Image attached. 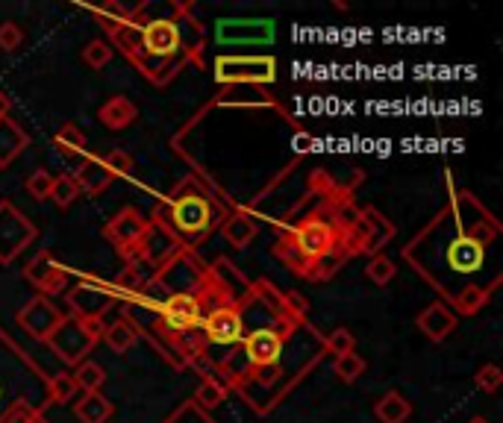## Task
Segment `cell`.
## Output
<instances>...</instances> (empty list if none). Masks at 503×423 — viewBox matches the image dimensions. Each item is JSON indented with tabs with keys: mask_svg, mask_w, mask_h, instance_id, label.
<instances>
[{
	"mask_svg": "<svg viewBox=\"0 0 503 423\" xmlns=\"http://www.w3.org/2000/svg\"><path fill=\"white\" fill-rule=\"evenodd\" d=\"M283 303H286V312L292 315V317H304L306 315V298H304V294L288 291L286 298H283Z\"/></svg>",
	"mask_w": 503,
	"mask_h": 423,
	"instance_id": "60d3db41",
	"label": "cell"
},
{
	"mask_svg": "<svg viewBox=\"0 0 503 423\" xmlns=\"http://www.w3.org/2000/svg\"><path fill=\"white\" fill-rule=\"evenodd\" d=\"M203 303H207V294H168L156 312L163 317L165 330L189 332L203 324Z\"/></svg>",
	"mask_w": 503,
	"mask_h": 423,
	"instance_id": "277c9868",
	"label": "cell"
},
{
	"mask_svg": "<svg viewBox=\"0 0 503 423\" xmlns=\"http://www.w3.org/2000/svg\"><path fill=\"white\" fill-rule=\"evenodd\" d=\"M374 415H377L380 423H406L412 415V406L401 391H386L374 406Z\"/></svg>",
	"mask_w": 503,
	"mask_h": 423,
	"instance_id": "d6986e66",
	"label": "cell"
},
{
	"mask_svg": "<svg viewBox=\"0 0 503 423\" xmlns=\"http://www.w3.org/2000/svg\"><path fill=\"white\" fill-rule=\"evenodd\" d=\"M136 253L142 256L145 262H154V264H165L171 262L180 253V238L163 224H147L142 241H138Z\"/></svg>",
	"mask_w": 503,
	"mask_h": 423,
	"instance_id": "7c38bea8",
	"label": "cell"
},
{
	"mask_svg": "<svg viewBox=\"0 0 503 423\" xmlns=\"http://www.w3.org/2000/svg\"><path fill=\"white\" fill-rule=\"evenodd\" d=\"M359 229H362V241L357 250L362 253H377L380 247H386V241H392L394 236V224L383 218L377 209L359 212Z\"/></svg>",
	"mask_w": 503,
	"mask_h": 423,
	"instance_id": "5bb4252c",
	"label": "cell"
},
{
	"mask_svg": "<svg viewBox=\"0 0 503 423\" xmlns=\"http://www.w3.org/2000/svg\"><path fill=\"white\" fill-rule=\"evenodd\" d=\"M74 383H77V391L83 394H94V391H101L106 383V370L94 362H80L77 365V374H71Z\"/></svg>",
	"mask_w": 503,
	"mask_h": 423,
	"instance_id": "d4e9b609",
	"label": "cell"
},
{
	"mask_svg": "<svg viewBox=\"0 0 503 423\" xmlns=\"http://www.w3.org/2000/svg\"><path fill=\"white\" fill-rule=\"evenodd\" d=\"M48 394H50V403H68V400L77 397V383H74L71 374H57L50 376Z\"/></svg>",
	"mask_w": 503,
	"mask_h": 423,
	"instance_id": "1f68e13d",
	"label": "cell"
},
{
	"mask_svg": "<svg viewBox=\"0 0 503 423\" xmlns=\"http://www.w3.org/2000/svg\"><path fill=\"white\" fill-rule=\"evenodd\" d=\"M348 253H350V250H345V247L339 250V245H336L333 250H327L324 256H318L313 264H309L304 277L315 280V282H324V280H330V277H333V273L341 268V264L348 262Z\"/></svg>",
	"mask_w": 503,
	"mask_h": 423,
	"instance_id": "cb8c5ba5",
	"label": "cell"
},
{
	"mask_svg": "<svg viewBox=\"0 0 503 423\" xmlns=\"http://www.w3.org/2000/svg\"><path fill=\"white\" fill-rule=\"evenodd\" d=\"M486 241L491 238H477V236H456L451 245L445 247V262L447 271L459 273V277H468L483 268L486 262Z\"/></svg>",
	"mask_w": 503,
	"mask_h": 423,
	"instance_id": "52a82bcc",
	"label": "cell"
},
{
	"mask_svg": "<svg viewBox=\"0 0 503 423\" xmlns=\"http://www.w3.org/2000/svg\"><path fill=\"white\" fill-rule=\"evenodd\" d=\"M221 236L230 241L233 247H248L256 236V224L244 215V212H235L221 224Z\"/></svg>",
	"mask_w": 503,
	"mask_h": 423,
	"instance_id": "603a6c76",
	"label": "cell"
},
{
	"mask_svg": "<svg viewBox=\"0 0 503 423\" xmlns=\"http://www.w3.org/2000/svg\"><path fill=\"white\" fill-rule=\"evenodd\" d=\"M112 300H115L112 291H103L101 285H92V282H80L77 289L68 291L71 317H103Z\"/></svg>",
	"mask_w": 503,
	"mask_h": 423,
	"instance_id": "4fadbf2b",
	"label": "cell"
},
{
	"mask_svg": "<svg viewBox=\"0 0 503 423\" xmlns=\"http://www.w3.org/2000/svg\"><path fill=\"white\" fill-rule=\"evenodd\" d=\"M112 171L110 168H106L101 159H83V165H80V171H77V177H74V183H77V188L80 192H85V194H101V192H106V188L112 186Z\"/></svg>",
	"mask_w": 503,
	"mask_h": 423,
	"instance_id": "e0dca14e",
	"label": "cell"
},
{
	"mask_svg": "<svg viewBox=\"0 0 503 423\" xmlns=\"http://www.w3.org/2000/svg\"><path fill=\"white\" fill-rule=\"evenodd\" d=\"M62 317L66 315H62L48 298H33L18 312V324H21V330H27L33 338H39V341H48V335L62 324Z\"/></svg>",
	"mask_w": 503,
	"mask_h": 423,
	"instance_id": "30bf717a",
	"label": "cell"
},
{
	"mask_svg": "<svg viewBox=\"0 0 503 423\" xmlns=\"http://www.w3.org/2000/svg\"><path fill=\"white\" fill-rule=\"evenodd\" d=\"M165 423H216V420H212L209 415H207V411H203V409H198L195 403H191V400H189V403H183V406H180L177 411H174V415H171Z\"/></svg>",
	"mask_w": 503,
	"mask_h": 423,
	"instance_id": "8d00e7d4",
	"label": "cell"
},
{
	"mask_svg": "<svg viewBox=\"0 0 503 423\" xmlns=\"http://www.w3.org/2000/svg\"><path fill=\"white\" fill-rule=\"evenodd\" d=\"M112 403L106 400L101 391H94V394H83L77 409H74V415H77L80 423H110L112 418Z\"/></svg>",
	"mask_w": 503,
	"mask_h": 423,
	"instance_id": "7402d4cb",
	"label": "cell"
},
{
	"mask_svg": "<svg viewBox=\"0 0 503 423\" xmlns=\"http://www.w3.org/2000/svg\"><path fill=\"white\" fill-rule=\"evenodd\" d=\"M324 347H327V353H333L339 358V356H345V353H353V347H357V338H353V332L345 330V326H339V330H333V332L327 335Z\"/></svg>",
	"mask_w": 503,
	"mask_h": 423,
	"instance_id": "836d02e7",
	"label": "cell"
},
{
	"mask_svg": "<svg viewBox=\"0 0 503 423\" xmlns=\"http://www.w3.org/2000/svg\"><path fill=\"white\" fill-rule=\"evenodd\" d=\"M4 118H9V98L0 91V121H4Z\"/></svg>",
	"mask_w": 503,
	"mask_h": 423,
	"instance_id": "b9f144b4",
	"label": "cell"
},
{
	"mask_svg": "<svg viewBox=\"0 0 503 423\" xmlns=\"http://www.w3.org/2000/svg\"><path fill=\"white\" fill-rule=\"evenodd\" d=\"M33 238L36 227L21 218L15 206L0 203V262H13Z\"/></svg>",
	"mask_w": 503,
	"mask_h": 423,
	"instance_id": "5b68a950",
	"label": "cell"
},
{
	"mask_svg": "<svg viewBox=\"0 0 503 423\" xmlns=\"http://www.w3.org/2000/svg\"><path fill=\"white\" fill-rule=\"evenodd\" d=\"M110 59H112V47L106 45L103 39H94V41H89V45L83 47V62L89 68H94V71H101L103 65H110Z\"/></svg>",
	"mask_w": 503,
	"mask_h": 423,
	"instance_id": "d6a6232c",
	"label": "cell"
},
{
	"mask_svg": "<svg viewBox=\"0 0 503 423\" xmlns=\"http://www.w3.org/2000/svg\"><path fill=\"white\" fill-rule=\"evenodd\" d=\"M218 206L212 203L207 192L200 188H189V179L177 188V194H171L168 206V229L183 241H200L207 238V232L216 227Z\"/></svg>",
	"mask_w": 503,
	"mask_h": 423,
	"instance_id": "6da1fadb",
	"label": "cell"
},
{
	"mask_svg": "<svg viewBox=\"0 0 503 423\" xmlns=\"http://www.w3.org/2000/svg\"><path fill=\"white\" fill-rule=\"evenodd\" d=\"M24 277L36 285V289H41L45 294H57L62 285H66V271L59 268L57 259L50 256V253L41 250L39 256L33 259L24 268Z\"/></svg>",
	"mask_w": 503,
	"mask_h": 423,
	"instance_id": "9a60e30c",
	"label": "cell"
},
{
	"mask_svg": "<svg viewBox=\"0 0 503 423\" xmlns=\"http://www.w3.org/2000/svg\"><path fill=\"white\" fill-rule=\"evenodd\" d=\"M203 332H207L209 344L233 347L244 341V321L239 309H233V306H218V309H212L203 317Z\"/></svg>",
	"mask_w": 503,
	"mask_h": 423,
	"instance_id": "ba28073f",
	"label": "cell"
},
{
	"mask_svg": "<svg viewBox=\"0 0 503 423\" xmlns=\"http://www.w3.org/2000/svg\"><path fill=\"white\" fill-rule=\"evenodd\" d=\"M277 39V24L271 18H221L216 24L218 47H269Z\"/></svg>",
	"mask_w": 503,
	"mask_h": 423,
	"instance_id": "7a4b0ae2",
	"label": "cell"
},
{
	"mask_svg": "<svg viewBox=\"0 0 503 423\" xmlns=\"http://www.w3.org/2000/svg\"><path fill=\"white\" fill-rule=\"evenodd\" d=\"M474 383H477L480 391H486V394H495V391L503 385V374H500V367H498V365H483V367L477 370Z\"/></svg>",
	"mask_w": 503,
	"mask_h": 423,
	"instance_id": "d590c367",
	"label": "cell"
},
{
	"mask_svg": "<svg viewBox=\"0 0 503 423\" xmlns=\"http://www.w3.org/2000/svg\"><path fill=\"white\" fill-rule=\"evenodd\" d=\"M103 165L106 168H110V171H112V177L115 174H133V156L130 153H124V151H112V153H106V159H103Z\"/></svg>",
	"mask_w": 503,
	"mask_h": 423,
	"instance_id": "ab89813d",
	"label": "cell"
},
{
	"mask_svg": "<svg viewBox=\"0 0 503 423\" xmlns=\"http://www.w3.org/2000/svg\"><path fill=\"white\" fill-rule=\"evenodd\" d=\"M138 338H142V330H138L133 321H127V317L115 321L112 326H106V332H103V341L110 344V350L118 353V356H124L127 350H133Z\"/></svg>",
	"mask_w": 503,
	"mask_h": 423,
	"instance_id": "ffe728a7",
	"label": "cell"
},
{
	"mask_svg": "<svg viewBox=\"0 0 503 423\" xmlns=\"http://www.w3.org/2000/svg\"><path fill=\"white\" fill-rule=\"evenodd\" d=\"M77 197H80V188H77V183H74V177H68V174L53 177L50 200H53V203H57L59 209H68Z\"/></svg>",
	"mask_w": 503,
	"mask_h": 423,
	"instance_id": "83f0119b",
	"label": "cell"
},
{
	"mask_svg": "<svg viewBox=\"0 0 503 423\" xmlns=\"http://www.w3.org/2000/svg\"><path fill=\"white\" fill-rule=\"evenodd\" d=\"M0 400H4V385H0Z\"/></svg>",
	"mask_w": 503,
	"mask_h": 423,
	"instance_id": "f6af8a7d",
	"label": "cell"
},
{
	"mask_svg": "<svg viewBox=\"0 0 503 423\" xmlns=\"http://www.w3.org/2000/svg\"><path fill=\"white\" fill-rule=\"evenodd\" d=\"M224 397H227V388H224V385L218 383V379L207 376V379H203V383L198 385L195 400H191V403H195L198 409H203V411H209V409L221 406Z\"/></svg>",
	"mask_w": 503,
	"mask_h": 423,
	"instance_id": "4316f807",
	"label": "cell"
},
{
	"mask_svg": "<svg viewBox=\"0 0 503 423\" xmlns=\"http://www.w3.org/2000/svg\"><path fill=\"white\" fill-rule=\"evenodd\" d=\"M27 423H48V420H45V418H41V411H36V415H33V418H30Z\"/></svg>",
	"mask_w": 503,
	"mask_h": 423,
	"instance_id": "7bdbcfd3",
	"label": "cell"
},
{
	"mask_svg": "<svg viewBox=\"0 0 503 423\" xmlns=\"http://www.w3.org/2000/svg\"><path fill=\"white\" fill-rule=\"evenodd\" d=\"M147 229V220L138 209H124L118 212V215L106 224V238L112 241V245L121 250V253H136L138 241H142Z\"/></svg>",
	"mask_w": 503,
	"mask_h": 423,
	"instance_id": "8fae6325",
	"label": "cell"
},
{
	"mask_svg": "<svg viewBox=\"0 0 503 423\" xmlns=\"http://www.w3.org/2000/svg\"><path fill=\"white\" fill-rule=\"evenodd\" d=\"M115 289L118 291H127V294H138L145 289V277L138 273V264H127V271L121 273V277L115 280Z\"/></svg>",
	"mask_w": 503,
	"mask_h": 423,
	"instance_id": "74e56055",
	"label": "cell"
},
{
	"mask_svg": "<svg viewBox=\"0 0 503 423\" xmlns=\"http://www.w3.org/2000/svg\"><path fill=\"white\" fill-rule=\"evenodd\" d=\"M98 118L101 124L106 126V130H127L136 118H138V109H136V103L133 100H127L121 98V94H115V98L106 100L101 109H98Z\"/></svg>",
	"mask_w": 503,
	"mask_h": 423,
	"instance_id": "ac0fdd59",
	"label": "cell"
},
{
	"mask_svg": "<svg viewBox=\"0 0 503 423\" xmlns=\"http://www.w3.org/2000/svg\"><path fill=\"white\" fill-rule=\"evenodd\" d=\"M218 82H274L277 62L274 56H218L216 59Z\"/></svg>",
	"mask_w": 503,
	"mask_h": 423,
	"instance_id": "3957f363",
	"label": "cell"
},
{
	"mask_svg": "<svg viewBox=\"0 0 503 423\" xmlns=\"http://www.w3.org/2000/svg\"><path fill=\"white\" fill-rule=\"evenodd\" d=\"M27 147V133L13 118L0 121V168H6Z\"/></svg>",
	"mask_w": 503,
	"mask_h": 423,
	"instance_id": "44dd1931",
	"label": "cell"
},
{
	"mask_svg": "<svg viewBox=\"0 0 503 423\" xmlns=\"http://www.w3.org/2000/svg\"><path fill=\"white\" fill-rule=\"evenodd\" d=\"M415 324H419V330L430 338V341H445V338L456 330V315L447 309L445 303H430L419 317H415Z\"/></svg>",
	"mask_w": 503,
	"mask_h": 423,
	"instance_id": "2e32d148",
	"label": "cell"
},
{
	"mask_svg": "<svg viewBox=\"0 0 503 423\" xmlns=\"http://www.w3.org/2000/svg\"><path fill=\"white\" fill-rule=\"evenodd\" d=\"M48 344L66 358L68 365H80V358L94 347V338L85 332L80 317H62V324L48 335Z\"/></svg>",
	"mask_w": 503,
	"mask_h": 423,
	"instance_id": "8992f818",
	"label": "cell"
},
{
	"mask_svg": "<svg viewBox=\"0 0 503 423\" xmlns=\"http://www.w3.org/2000/svg\"><path fill=\"white\" fill-rule=\"evenodd\" d=\"M486 303H489V289H480V285H465L454 298L456 315H477Z\"/></svg>",
	"mask_w": 503,
	"mask_h": 423,
	"instance_id": "484cf974",
	"label": "cell"
},
{
	"mask_svg": "<svg viewBox=\"0 0 503 423\" xmlns=\"http://www.w3.org/2000/svg\"><path fill=\"white\" fill-rule=\"evenodd\" d=\"M468 423H489L486 418H474V420H468Z\"/></svg>",
	"mask_w": 503,
	"mask_h": 423,
	"instance_id": "ee69618b",
	"label": "cell"
},
{
	"mask_svg": "<svg viewBox=\"0 0 503 423\" xmlns=\"http://www.w3.org/2000/svg\"><path fill=\"white\" fill-rule=\"evenodd\" d=\"M336 376L341 379V383H357V379L366 374V358L357 356V353H345V356H339L336 358Z\"/></svg>",
	"mask_w": 503,
	"mask_h": 423,
	"instance_id": "f546056e",
	"label": "cell"
},
{
	"mask_svg": "<svg viewBox=\"0 0 503 423\" xmlns=\"http://www.w3.org/2000/svg\"><path fill=\"white\" fill-rule=\"evenodd\" d=\"M366 273L374 285H389L394 280V273H398V268H394V262L386 256V253H374Z\"/></svg>",
	"mask_w": 503,
	"mask_h": 423,
	"instance_id": "f1b7e54d",
	"label": "cell"
},
{
	"mask_svg": "<svg viewBox=\"0 0 503 423\" xmlns=\"http://www.w3.org/2000/svg\"><path fill=\"white\" fill-rule=\"evenodd\" d=\"M50 188H53V177L48 171H33L27 177V194L33 200H50Z\"/></svg>",
	"mask_w": 503,
	"mask_h": 423,
	"instance_id": "e575fe53",
	"label": "cell"
},
{
	"mask_svg": "<svg viewBox=\"0 0 503 423\" xmlns=\"http://www.w3.org/2000/svg\"><path fill=\"white\" fill-rule=\"evenodd\" d=\"M283 347H286V332L280 330H271V326H262V330H253L244 335V356H248V362L253 367H269L277 365L283 356Z\"/></svg>",
	"mask_w": 503,
	"mask_h": 423,
	"instance_id": "9c48e42d",
	"label": "cell"
},
{
	"mask_svg": "<svg viewBox=\"0 0 503 423\" xmlns=\"http://www.w3.org/2000/svg\"><path fill=\"white\" fill-rule=\"evenodd\" d=\"M21 41H24V30L15 21H4L0 24V50H18Z\"/></svg>",
	"mask_w": 503,
	"mask_h": 423,
	"instance_id": "f35d334b",
	"label": "cell"
},
{
	"mask_svg": "<svg viewBox=\"0 0 503 423\" xmlns=\"http://www.w3.org/2000/svg\"><path fill=\"white\" fill-rule=\"evenodd\" d=\"M57 147L62 153H68V156H83L85 153V135L74 124H66L57 133Z\"/></svg>",
	"mask_w": 503,
	"mask_h": 423,
	"instance_id": "4dcf8cb0",
	"label": "cell"
}]
</instances>
